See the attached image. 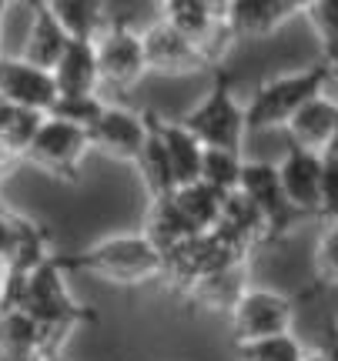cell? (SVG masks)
<instances>
[{"label":"cell","mask_w":338,"mask_h":361,"mask_svg":"<svg viewBox=\"0 0 338 361\" xmlns=\"http://www.w3.org/2000/svg\"><path fill=\"white\" fill-rule=\"evenodd\" d=\"M335 121H338V97H315L312 104H305L298 114L285 124L288 144L291 147H305L315 154H325L332 134H335Z\"/></svg>","instance_id":"cell-14"},{"label":"cell","mask_w":338,"mask_h":361,"mask_svg":"<svg viewBox=\"0 0 338 361\" xmlns=\"http://www.w3.org/2000/svg\"><path fill=\"white\" fill-rule=\"evenodd\" d=\"M91 151V137L87 130L74 128V124H64V121H54V117H44L37 137L27 151V161L40 168L44 174H51L54 180H67L74 184L80 174V161Z\"/></svg>","instance_id":"cell-5"},{"label":"cell","mask_w":338,"mask_h":361,"mask_svg":"<svg viewBox=\"0 0 338 361\" xmlns=\"http://www.w3.org/2000/svg\"><path fill=\"white\" fill-rule=\"evenodd\" d=\"M57 84L51 71L27 64L24 57H0V101L20 107V111H37L51 114L57 104Z\"/></svg>","instance_id":"cell-10"},{"label":"cell","mask_w":338,"mask_h":361,"mask_svg":"<svg viewBox=\"0 0 338 361\" xmlns=\"http://www.w3.org/2000/svg\"><path fill=\"white\" fill-rule=\"evenodd\" d=\"M107 104L94 94V97H57V104L51 107L54 121H64V124H74L80 130H91L97 124V117L104 114Z\"/></svg>","instance_id":"cell-26"},{"label":"cell","mask_w":338,"mask_h":361,"mask_svg":"<svg viewBox=\"0 0 338 361\" xmlns=\"http://www.w3.org/2000/svg\"><path fill=\"white\" fill-rule=\"evenodd\" d=\"M291 324H295V301L268 288H248L241 301L231 308L234 345L291 335Z\"/></svg>","instance_id":"cell-4"},{"label":"cell","mask_w":338,"mask_h":361,"mask_svg":"<svg viewBox=\"0 0 338 361\" xmlns=\"http://www.w3.org/2000/svg\"><path fill=\"white\" fill-rule=\"evenodd\" d=\"M87 137H91V151H97V154L111 157V161H124V164H138L151 130H147L144 114L107 104L104 114L97 117V124L87 130Z\"/></svg>","instance_id":"cell-9"},{"label":"cell","mask_w":338,"mask_h":361,"mask_svg":"<svg viewBox=\"0 0 338 361\" xmlns=\"http://www.w3.org/2000/svg\"><path fill=\"white\" fill-rule=\"evenodd\" d=\"M318 358L322 361H338V322L328 324L325 345H322V351H318Z\"/></svg>","instance_id":"cell-29"},{"label":"cell","mask_w":338,"mask_h":361,"mask_svg":"<svg viewBox=\"0 0 338 361\" xmlns=\"http://www.w3.org/2000/svg\"><path fill=\"white\" fill-rule=\"evenodd\" d=\"M181 124L201 141L205 151H234V154H241V144H245V134H248V117H245V107L234 97L228 71L218 67L208 97L198 107H191L181 117Z\"/></svg>","instance_id":"cell-3"},{"label":"cell","mask_w":338,"mask_h":361,"mask_svg":"<svg viewBox=\"0 0 338 361\" xmlns=\"http://www.w3.org/2000/svg\"><path fill=\"white\" fill-rule=\"evenodd\" d=\"M67 47H71V37L54 20L47 0L34 4V24H30V34H27V44H24V61L40 67V71H54L61 64Z\"/></svg>","instance_id":"cell-16"},{"label":"cell","mask_w":338,"mask_h":361,"mask_svg":"<svg viewBox=\"0 0 338 361\" xmlns=\"http://www.w3.org/2000/svg\"><path fill=\"white\" fill-rule=\"evenodd\" d=\"M147 130H151V124H147ZM134 168L141 171V180H144V188H147V194H151V201H157V197H171V194L178 191V180H174V171H171L168 151H164V144L157 141L155 130H151L147 147H144V154L138 157Z\"/></svg>","instance_id":"cell-22"},{"label":"cell","mask_w":338,"mask_h":361,"mask_svg":"<svg viewBox=\"0 0 338 361\" xmlns=\"http://www.w3.org/2000/svg\"><path fill=\"white\" fill-rule=\"evenodd\" d=\"M251 207L258 211V218L265 221V231L268 241L282 238L291 231V224L298 218V211L288 204L285 191H282V180H278V164L268 161H245V174H241V188Z\"/></svg>","instance_id":"cell-7"},{"label":"cell","mask_w":338,"mask_h":361,"mask_svg":"<svg viewBox=\"0 0 338 361\" xmlns=\"http://www.w3.org/2000/svg\"><path fill=\"white\" fill-rule=\"evenodd\" d=\"M47 7L71 40L94 44L107 27V4L97 0H47Z\"/></svg>","instance_id":"cell-19"},{"label":"cell","mask_w":338,"mask_h":361,"mask_svg":"<svg viewBox=\"0 0 338 361\" xmlns=\"http://www.w3.org/2000/svg\"><path fill=\"white\" fill-rule=\"evenodd\" d=\"M251 284L245 281V268H231V271H222V274H211L205 281L191 284L184 298H188V305L191 308H205V311H228L241 301Z\"/></svg>","instance_id":"cell-20"},{"label":"cell","mask_w":338,"mask_h":361,"mask_svg":"<svg viewBox=\"0 0 338 361\" xmlns=\"http://www.w3.org/2000/svg\"><path fill=\"white\" fill-rule=\"evenodd\" d=\"M305 20L312 24L315 37L322 44L328 64L338 61V0H308L305 4Z\"/></svg>","instance_id":"cell-24"},{"label":"cell","mask_w":338,"mask_h":361,"mask_svg":"<svg viewBox=\"0 0 338 361\" xmlns=\"http://www.w3.org/2000/svg\"><path fill=\"white\" fill-rule=\"evenodd\" d=\"M4 13H7V4L0 0V27H4Z\"/></svg>","instance_id":"cell-33"},{"label":"cell","mask_w":338,"mask_h":361,"mask_svg":"<svg viewBox=\"0 0 338 361\" xmlns=\"http://www.w3.org/2000/svg\"><path fill=\"white\" fill-rule=\"evenodd\" d=\"M54 261L64 274H94V278H104V281L121 284V288L157 281L168 271L164 255L144 234L104 238L78 255H54Z\"/></svg>","instance_id":"cell-1"},{"label":"cell","mask_w":338,"mask_h":361,"mask_svg":"<svg viewBox=\"0 0 338 361\" xmlns=\"http://www.w3.org/2000/svg\"><path fill=\"white\" fill-rule=\"evenodd\" d=\"M44 117L47 114L20 111V107L0 101V168H7V164L13 168L17 161H27V151L37 137Z\"/></svg>","instance_id":"cell-18"},{"label":"cell","mask_w":338,"mask_h":361,"mask_svg":"<svg viewBox=\"0 0 338 361\" xmlns=\"http://www.w3.org/2000/svg\"><path fill=\"white\" fill-rule=\"evenodd\" d=\"M328 87H332V64L328 61H318V64L295 71V74H282V78L265 80L251 94V101L245 104L248 130L285 128L305 104H312L315 97L328 94Z\"/></svg>","instance_id":"cell-2"},{"label":"cell","mask_w":338,"mask_h":361,"mask_svg":"<svg viewBox=\"0 0 338 361\" xmlns=\"http://www.w3.org/2000/svg\"><path fill=\"white\" fill-rule=\"evenodd\" d=\"M57 94L61 97H94L101 87V64H97V47L84 40H71L61 64L51 71Z\"/></svg>","instance_id":"cell-15"},{"label":"cell","mask_w":338,"mask_h":361,"mask_svg":"<svg viewBox=\"0 0 338 361\" xmlns=\"http://www.w3.org/2000/svg\"><path fill=\"white\" fill-rule=\"evenodd\" d=\"M174 204L181 207V214L191 221V228H195L198 234H208L222 224L228 194L208 188L205 180H195V184H184V188L174 191Z\"/></svg>","instance_id":"cell-21"},{"label":"cell","mask_w":338,"mask_h":361,"mask_svg":"<svg viewBox=\"0 0 338 361\" xmlns=\"http://www.w3.org/2000/svg\"><path fill=\"white\" fill-rule=\"evenodd\" d=\"M4 295H7V268L0 264V311H4Z\"/></svg>","instance_id":"cell-30"},{"label":"cell","mask_w":338,"mask_h":361,"mask_svg":"<svg viewBox=\"0 0 338 361\" xmlns=\"http://www.w3.org/2000/svg\"><path fill=\"white\" fill-rule=\"evenodd\" d=\"M315 281L338 288V224H325L315 245Z\"/></svg>","instance_id":"cell-27"},{"label":"cell","mask_w":338,"mask_h":361,"mask_svg":"<svg viewBox=\"0 0 338 361\" xmlns=\"http://www.w3.org/2000/svg\"><path fill=\"white\" fill-rule=\"evenodd\" d=\"M241 174H245V157L234 151H205L201 161V180L222 194H234L241 188Z\"/></svg>","instance_id":"cell-23"},{"label":"cell","mask_w":338,"mask_h":361,"mask_svg":"<svg viewBox=\"0 0 338 361\" xmlns=\"http://www.w3.org/2000/svg\"><path fill=\"white\" fill-rule=\"evenodd\" d=\"M312 355L305 351L295 335H278L251 345H238V361H308Z\"/></svg>","instance_id":"cell-25"},{"label":"cell","mask_w":338,"mask_h":361,"mask_svg":"<svg viewBox=\"0 0 338 361\" xmlns=\"http://www.w3.org/2000/svg\"><path fill=\"white\" fill-rule=\"evenodd\" d=\"M318 214L325 224H338V154H325V171H322V207Z\"/></svg>","instance_id":"cell-28"},{"label":"cell","mask_w":338,"mask_h":361,"mask_svg":"<svg viewBox=\"0 0 338 361\" xmlns=\"http://www.w3.org/2000/svg\"><path fill=\"white\" fill-rule=\"evenodd\" d=\"M332 87H338V61L332 64Z\"/></svg>","instance_id":"cell-32"},{"label":"cell","mask_w":338,"mask_h":361,"mask_svg":"<svg viewBox=\"0 0 338 361\" xmlns=\"http://www.w3.org/2000/svg\"><path fill=\"white\" fill-rule=\"evenodd\" d=\"M322 171H325V154L291 147V144H288L285 157L278 161L282 191L298 214H318V207H322Z\"/></svg>","instance_id":"cell-11"},{"label":"cell","mask_w":338,"mask_h":361,"mask_svg":"<svg viewBox=\"0 0 338 361\" xmlns=\"http://www.w3.org/2000/svg\"><path fill=\"white\" fill-rule=\"evenodd\" d=\"M97 47V64H101V84L114 90H128L147 74V57H144V40L138 30H131L124 20H114L107 13L104 34L94 40Z\"/></svg>","instance_id":"cell-6"},{"label":"cell","mask_w":338,"mask_h":361,"mask_svg":"<svg viewBox=\"0 0 338 361\" xmlns=\"http://www.w3.org/2000/svg\"><path fill=\"white\" fill-rule=\"evenodd\" d=\"M308 361H312V358H308Z\"/></svg>","instance_id":"cell-35"},{"label":"cell","mask_w":338,"mask_h":361,"mask_svg":"<svg viewBox=\"0 0 338 361\" xmlns=\"http://www.w3.org/2000/svg\"><path fill=\"white\" fill-rule=\"evenodd\" d=\"M141 40H144L147 71H155V74L188 78V74H201V71L211 67L205 51L198 44H191L184 34H178L168 20H155L147 30H141Z\"/></svg>","instance_id":"cell-8"},{"label":"cell","mask_w":338,"mask_h":361,"mask_svg":"<svg viewBox=\"0 0 338 361\" xmlns=\"http://www.w3.org/2000/svg\"><path fill=\"white\" fill-rule=\"evenodd\" d=\"M325 154H338V121H335V134H332V144H328Z\"/></svg>","instance_id":"cell-31"},{"label":"cell","mask_w":338,"mask_h":361,"mask_svg":"<svg viewBox=\"0 0 338 361\" xmlns=\"http://www.w3.org/2000/svg\"><path fill=\"white\" fill-rule=\"evenodd\" d=\"M312 361H322V358H318V355H312Z\"/></svg>","instance_id":"cell-34"},{"label":"cell","mask_w":338,"mask_h":361,"mask_svg":"<svg viewBox=\"0 0 338 361\" xmlns=\"http://www.w3.org/2000/svg\"><path fill=\"white\" fill-rule=\"evenodd\" d=\"M144 238L161 251V255H171L178 245L198 238V231L191 228V221L181 214V207L174 204V194L171 197H157L147 207V218H144Z\"/></svg>","instance_id":"cell-17"},{"label":"cell","mask_w":338,"mask_h":361,"mask_svg":"<svg viewBox=\"0 0 338 361\" xmlns=\"http://www.w3.org/2000/svg\"><path fill=\"white\" fill-rule=\"evenodd\" d=\"M144 114H147V124H151V130L157 134V141L164 144V151H168V161H171V171H174L178 188L201 180V161H205L201 141L184 128L181 121H168V117L155 114V111H144Z\"/></svg>","instance_id":"cell-12"},{"label":"cell","mask_w":338,"mask_h":361,"mask_svg":"<svg viewBox=\"0 0 338 361\" xmlns=\"http://www.w3.org/2000/svg\"><path fill=\"white\" fill-rule=\"evenodd\" d=\"M234 37H268L278 27L305 11L301 0H231L224 4Z\"/></svg>","instance_id":"cell-13"}]
</instances>
